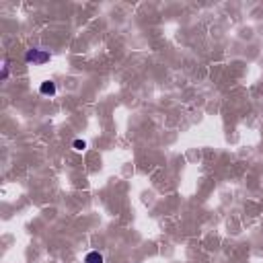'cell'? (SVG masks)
<instances>
[{"mask_svg":"<svg viewBox=\"0 0 263 263\" xmlns=\"http://www.w3.org/2000/svg\"><path fill=\"white\" fill-rule=\"evenodd\" d=\"M50 60V54L45 52V50H29L27 54H25V62L27 64H45Z\"/></svg>","mask_w":263,"mask_h":263,"instance_id":"cell-1","label":"cell"},{"mask_svg":"<svg viewBox=\"0 0 263 263\" xmlns=\"http://www.w3.org/2000/svg\"><path fill=\"white\" fill-rule=\"evenodd\" d=\"M56 90H58V88H56V83H52V81H43L39 85V93L45 95V97H54Z\"/></svg>","mask_w":263,"mask_h":263,"instance_id":"cell-2","label":"cell"},{"mask_svg":"<svg viewBox=\"0 0 263 263\" xmlns=\"http://www.w3.org/2000/svg\"><path fill=\"white\" fill-rule=\"evenodd\" d=\"M85 263H105V259H103V255L99 253V251H90V253H87V257H85Z\"/></svg>","mask_w":263,"mask_h":263,"instance_id":"cell-3","label":"cell"},{"mask_svg":"<svg viewBox=\"0 0 263 263\" xmlns=\"http://www.w3.org/2000/svg\"><path fill=\"white\" fill-rule=\"evenodd\" d=\"M72 146H74V150H78V152L87 150V142H85V140H81V138L74 140V142H72Z\"/></svg>","mask_w":263,"mask_h":263,"instance_id":"cell-4","label":"cell"},{"mask_svg":"<svg viewBox=\"0 0 263 263\" xmlns=\"http://www.w3.org/2000/svg\"><path fill=\"white\" fill-rule=\"evenodd\" d=\"M8 78V60L4 62V66H2V81H6Z\"/></svg>","mask_w":263,"mask_h":263,"instance_id":"cell-5","label":"cell"}]
</instances>
